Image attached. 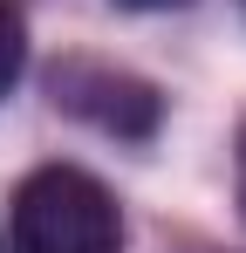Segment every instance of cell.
Wrapping results in <instances>:
<instances>
[{
	"label": "cell",
	"instance_id": "cell-1",
	"mask_svg": "<svg viewBox=\"0 0 246 253\" xmlns=\"http://www.w3.org/2000/svg\"><path fill=\"white\" fill-rule=\"evenodd\" d=\"M123 212L82 165H41L14 192V253H117Z\"/></svg>",
	"mask_w": 246,
	"mask_h": 253
},
{
	"label": "cell",
	"instance_id": "cell-2",
	"mask_svg": "<svg viewBox=\"0 0 246 253\" xmlns=\"http://www.w3.org/2000/svg\"><path fill=\"white\" fill-rule=\"evenodd\" d=\"M55 103L89 117L96 130H117V137H144L158 124V96L151 83L123 76V69H96V62H69L55 69Z\"/></svg>",
	"mask_w": 246,
	"mask_h": 253
},
{
	"label": "cell",
	"instance_id": "cell-3",
	"mask_svg": "<svg viewBox=\"0 0 246 253\" xmlns=\"http://www.w3.org/2000/svg\"><path fill=\"white\" fill-rule=\"evenodd\" d=\"M21 69H28V21L14 0H0V96L21 83Z\"/></svg>",
	"mask_w": 246,
	"mask_h": 253
},
{
	"label": "cell",
	"instance_id": "cell-4",
	"mask_svg": "<svg viewBox=\"0 0 246 253\" xmlns=\"http://www.w3.org/2000/svg\"><path fill=\"white\" fill-rule=\"evenodd\" d=\"M117 7H130V14H171V7H192V0H117Z\"/></svg>",
	"mask_w": 246,
	"mask_h": 253
},
{
	"label": "cell",
	"instance_id": "cell-5",
	"mask_svg": "<svg viewBox=\"0 0 246 253\" xmlns=\"http://www.w3.org/2000/svg\"><path fill=\"white\" fill-rule=\"evenodd\" d=\"M240 206H246V137H240Z\"/></svg>",
	"mask_w": 246,
	"mask_h": 253
}]
</instances>
